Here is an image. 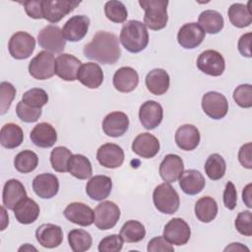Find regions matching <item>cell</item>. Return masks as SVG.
Listing matches in <instances>:
<instances>
[{
  "mask_svg": "<svg viewBox=\"0 0 252 252\" xmlns=\"http://www.w3.org/2000/svg\"><path fill=\"white\" fill-rule=\"evenodd\" d=\"M16 95L15 87L9 82L0 84V114H5L11 106V103Z\"/></svg>",
  "mask_w": 252,
  "mask_h": 252,
  "instance_id": "7dc6e473",
  "label": "cell"
},
{
  "mask_svg": "<svg viewBox=\"0 0 252 252\" xmlns=\"http://www.w3.org/2000/svg\"><path fill=\"white\" fill-rule=\"evenodd\" d=\"M119 39L126 50L131 53H138L147 47L149 32L142 22L131 20L123 25Z\"/></svg>",
  "mask_w": 252,
  "mask_h": 252,
  "instance_id": "7a4b0ae2",
  "label": "cell"
},
{
  "mask_svg": "<svg viewBox=\"0 0 252 252\" xmlns=\"http://www.w3.org/2000/svg\"><path fill=\"white\" fill-rule=\"evenodd\" d=\"M169 75L160 68L151 70L146 76V87L150 93L155 95H161L165 94L169 88Z\"/></svg>",
  "mask_w": 252,
  "mask_h": 252,
  "instance_id": "f546056e",
  "label": "cell"
},
{
  "mask_svg": "<svg viewBox=\"0 0 252 252\" xmlns=\"http://www.w3.org/2000/svg\"><path fill=\"white\" fill-rule=\"evenodd\" d=\"M96 159L106 168H117L124 161V152L118 145L106 143L97 149Z\"/></svg>",
  "mask_w": 252,
  "mask_h": 252,
  "instance_id": "9a60e30c",
  "label": "cell"
},
{
  "mask_svg": "<svg viewBox=\"0 0 252 252\" xmlns=\"http://www.w3.org/2000/svg\"><path fill=\"white\" fill-rule=\"evenodd\" d=\"M162 236L173 245L186 244L191 236V229L189 224L180 218L171 219L163 228Z\"/></svg>",
  "mask_w": 252,
  "mask_h": 252,
  "instance_id": "30bf717a",
  "label": "cell"
},
{
  "mask_svg": "<svg viewBox=\"0 0 252 252\" xmlns=\"http://www.w3.org/2000/svg\"><path fill=\"white\" fill-rule=\"evenodd\" d=\"M38 164L37 155L30 150H25L16 155L14 166L21 173H30L33 171Z\"/></svg>",
  "mask_w": 252,
  "mask_h": 252,
  "instance_id": "f35d334b",
  "label": "cell"
},
{
  "mask_svg": "<svg viewBox=\"0 0 252 252\" xmlns=\"http://www.w3.org/2000/svg\"><path fill=\"white\" fill-rule=\"evenodd\" d=\"M120 218L119 207L111 201H103L94 209V224L100 230L115 226Z\"/></svg>",
  "mask_w": 252,
  "mask_h": 252,
  "instance_id": "52a82bcc",
  "label": "cell"
},
{
  "mask_svg": "<svg viewBox=\"0 0 252 252\" xmlns=\"http://www.w3.org/2000/svg\"><path fill=\"white\" fill-rule=\"evenodd\" d=\"M80 1L42 0L43 19L56 24L80 5Z\"/></svg>",
  "mask_w": 252,
  "mask_h": 252,
  "instance_id": "9c48e42d",
  "label": "cell"
},
{
  "mask_svg": "<svg viewBox=\"0 0 252 252\" xmlns=\"http://www.w3.org/2000/svg\"><path fill=\"white\" fill-rule=\"evenodd\" d=\"M22 250H34V251H36V249L34 248V247H32V246H30L29 244H26L25 246H22L20 249H19V251H22Z\"/></svg>",
  "mask_w": 252,
  "mask_h": 252,
  "instance_id": "680465c9",
  "label": "cell"
},
{
  "mask_svg": "<svg viewBox=\"0 0 252 252\" xmlns=\"http://www.w3.org/2000/svg\"><path fill=\"white\" fill-rule=\"evenodd\" d=\"M68 242L74 252H84L91 248L93 239L88 231L77 228L68 233Z\"/></svg>",
  "mask_w": 252,
  "mask_h": 252,
  "instance_id": "ab89813d",
  "label": "cell"
},
{
  "mask_svg": "<svg viewBox=\"0 0 252 252\" xmlns=\"http://www.w3.org/2000/svg\"><path fill=\"white\" fill-rule=\"evenodd\" d=\"M35 47L34 37L26 32H17L14 33L8 43L10 55L18 60L29 58Z\"/></svg>",
  "mask_w": 252,
  "mask_h": 252,
  "instance_id": "ba28073f",
  "label": "cell"
},
{
  "mask_svg": "<svg viewBox=\"0 0 252 252\" xmlns=\"http://www.w3.org/2000/svg\"><path fill=\"white\" fill-rule=\"evenodd\" d=\"M234 225L236 230L244 235L251 236L252 235V214L250 211L240 212L234 221Z\"/></svg>",
  "mask_w": 252,
  "mask_h": 252,
  "instance_id": "c3c4849f",
  "label": "cell"
},
{
  "mask_svg": "<svg viewBox=\"0 0 252 252\" xmlns=\"http://www.w3.org/2000/svg\"><path fill=\"white\" fill-rule=\"evenodd\" d=\"M111 189V178L106 175H95L92 177L86 185L88 196L94 201H102L106 199L109 196Z\"/></svg>",
  "mask_w": 252,
  "mask_h": 252,
  "instance_id": "4316f807",
  "label": "cell"
},
{
  "mask_svg": "<svg viewBox=\"0 0 252 252\" xmlns=\"http://www.w3.org/2000/svg\"><path fill=\"white\" fill-rule=\"evenodd\" d=\"M37 242L45 248H55L63 241L62 228L53 223H43L35 230Z\"/></svg>",
  "mask_w": 252,
  "mask_h": 252,
  "instance_id": "44dd1931",
  "label": "cell"
},
{
  "mask_svg": "<svg viewBox=\"0 0 252 252\" xmlns=\"http://www.w3.org/2000/svg\"><path fill=\"white\" fill-rule=\"evenodd\" d=\"M139 5L145 11L144 25L153 31H159L165 28L168 16V1L163 0H140Z\"/></svg>",
  "mask_w": 252,
  "mask_h": 252,
  "instance_id": "3957f363",
  "label": "cell"
},
{
  "mask_svg": "<svg viewBox=\"0 0 252 252\" xmlns=\"http://www.w3.org/2000/svg\"><path fill=\"white\" fill-rule=\"evenodd\" d=\"M206 184L203 174L196 169H187L179 177V186L187 195H196L200 193Z\"/></svg>",
  "mask_w": 252,
  "mask_h": 252,
  "instance_id": "1f68e13d",
  "label": "cell"
},
{
  "mask_svg": "<svg viewBox=\"0 0 252 252\" xmlns=\"http://www.w3.org/2000/svg\"><path fill=\"white\" fill-rule=\"evenodd\" d=\"M175 143L181 150L193 151L200 143V132L192 124H184L175 132Z\"/></svg>",
  "mask_w": 252,
  "mask_h": 252,
  "instance_id": "83f0119b",
  "label": "cell"
},
{
  "mask_svg": "<svg viewBox=\"0 0 252 252\" xmlns=\"http://www.w3.org/2000/svg\"><path fill=\"white\" fill-rule=\"evenodd\" d=\"M205 35L206 32L197 23H188L179 29L177 33V41L181 47L193 49L203 42Z\"/></svg>",
  "mask_w": 252,
  "mask_h": 252,
  "instance_id": "e0dca14e",
  "label": "cell"
},
{
  "mask_svg": "<svg viewBox=\"0 0 252 252\" xmlns=\"http://www.w3.org/2000/svg\"><path fill=\"white\" fill-rule=\"evenodd\" d=\"M251 188H252V184L249 183L247 184L242 191V200L245 203V205L248 208H252V201H251Z\"/></svg>",
  "mask_w": 252,
  "mask_h": 252,
  "instance_id": "9f6ffc18",
  "label": "cell"
},
{
  "mask_svg": "<svg viewBox=\"0 0 252 252\" xmlns=\"http://www.w3.org/2000/svg\"><path fill=\"white\" fill-rule=\"evenodd\" d=\"M251 150H252V144L246 143L241 146L238 152V160L240 164L248 169L252 168V155H251Z\"/></svg>",
  "mask_w": 252,
  "mask_h": 252,
  "instance_id": "db71d44e",
  "label": "cell"
},
{
  "mask_svg": "<svg viewBox=\"0 0 252 252\" xmlns=\"http://www.w3.org/2000/svg\"><path fill=\"white\" fill-rule=\"evenodd\" d=\"M197 67L207 75L218 77L223 73L225 62L223 56L219 51L208 49L199 55L197 59Z\"/></svg>",
  "mask_w": 252,
  "mask_h": 252,
  "instance_id": "7c38bea8",
  "label": "cell"
},
{
  "mask_svg": "<svg viewBox=\"0 0 252 252\" xmlns=\"http://www.w3.org/2000/svg\"><path fill=\"white\" fill-rule=\"evenodd\" d=\"M250 2L251 1H249L247 5H244L242 3H233L228 8V19L234 27L242 29L251 25L252 13L250 9Z\"/></svg>",
  "mask_w": 252,
  "mask_h": 252,
  "instance_id": "d6a6232c",
  "label": "cell"
},
{
  "mask_svg": "<svg viewBox=\"0 0 252 252\" xmlns=\"http://www.w3.org/2000/svg\"><path fill=\"white\" fill-rule=\"evenodd\" d=\"M104 14L109 21L116 24L124 23L128 17L125 5L121 1L116 0H110L105 3Z\"/></svg>",
  "mask_w": 252,
  "mask_h": 252,
  "instance_id": "7bdbcfd3",
  "label": "cell"
},
{
  "mask_svg": "<svg viewBox=\"0 0 252 252\" xmlns=\"http://www.w3.org/2000/svg\"><path fill=\"white\" fill-rule=\"evenodd\" d=\"M232 96L237 105L242 108H250L252 106V86L250 84L239 85L234 90Z\"/></svg>",
  "mask_w": 252,
  "mask_h": 252,
  "instance_id": "f6af8a7d",
  "label": "cell"
},
{
  "mask_svg": "<svg viewBox=\"0 0 252 252\" xmlns=\"http://www.w3.org/2000/svg\"><path fill=\"white\" fill-rule=\"evenodd\" d=\"M205 172L212 180H219L223 177L226 169L225 160L219 154H212L205 162Z\"/></svg>",
  "mask_w": 252,
  "mask_h": 252,
  "instance_id": "60d3db41",
  "label": "cell"
},
{
  "mask_svg": "<svg viewBox=\"0 0 252 252\" xmlns=\"http://www.w3.org/2000/svg\"><path fill=\"white\" fill-rule=\"evenodd\" d=\"M251 36H252L251 32L244 33L239 37L238 43H237V48H238V51L240 52V54L242 56L248 57V58H250L252 56V54H251Z\"/></svg>",
  "mask_w": 252,
  "mask_h": 252,
  "instance_id": "11a10c76",
  "label": "cell"
},
{
  "mask_svg": "<svg viewBox=\"0 0 252 252\" xmlns=\"http://www.w3.org/2000/svg\"><path fill=\"white\" fill-rule=\"evenodd\" d=\"M37 41L40 47L51 53H61L66 45L62 30L54 25H48L40 30Z\"/></svg>",
  "mask_w": 252,
  "mask_h": 252,
  "instance_id": "8992f818",
  "label": "cell"
},
{
  "mask_svg": "<svg viewBox=\"0 0 252 252\" xmlns=\"http://www.w3.org/2000/svg\"><path fill=\"white\" fill-rule=\"evenodd\" d=\"M16 113L20 120L27 123H32L38 120L42 111H41V108L32 107L26 104L23 100H21L18 102L16 106Z\"/></svg>",
  "mask_w": 252,
  "mask_h": 252,
  "instance_id": "bcb514c9",
  "label": "cell"
},
{
  "mask_svg": "<svg viewBox=\"0 0 252 252\" xmlns=\"http://www.w3.org/2000/svg\"><path fill=\"white\" fill-rule=\"evenodd\" d=\"M132 151L141 158H152L159 151V142L150 133H141L134 139Z\"/></svg>",
  "mask_w": 252,
  "mask_h": 252,
  "instance_id": "603a6c76",
  "label": "cell"
},
{
  "mask_svg": "<svg viewBox=\"0 0 252 252\" xmlns=\"http://www.w3.org/2000/svg\"><path fill=\"white\" fill-rule=\"evenodd\" d=\"M30 138L36 147L50 148L57 141V132L51 124L41 122L33 127L31 131Z\"/></svg>",
  "mask_w": 252,
  "mask_h": 252,
  "instance_id": "484cf974",
  "label": "cell"
},
{
  "mask_svg": "<svg viewBox=\"0 0 252 252\" xmlns=\"http://www.w3.org/2000/svg\"><path fill=\"white\" fill-rule=\"evenodd\" d=\"M27 197V192L21 181L18 179H9L3 187V206L8 210H14L16 205Z\"/></svg>",
  "mask_w": 252,
  "mask_h": 252,
  "instance_id": "f1b7e54d",
  "label": "cell"
},
{
  "mask_svg": "<svg viewBox=\"0 0 252 252\" xmlns=\"http://www.w3.org/2000/svg\"><path fill=\"white\" fill-rule=\"evenodd\" d=\"M32 189L38 197L51 199L58 193L59 180L52 173L38 174L32 180Z\"/></svg>",
  "mask_w": 252,
  "mask_h": 252,
  "instance_id": "ffe728a7",
  "label": "cell"
},
{
  "mask_svg": "<svg viewBox=\"0 0 252 252\" xmlns=\"http://www.w3.org/2000/svg\"><path fill=\"white\" fill-rule=\"evenodd\" d=\"M77 80L89 89H97L103 82V72L94 62H88L80 67Z\"/></svg>",
  "mask_w": 252,
  "mask_h": 252,
  "instance_id": "d4e9b609",
  "label": "cell"
},
{
  "mask_svg": "<svg viewBox=\"0 0 252 252\" xmlns=\"http://www.w3.org/2000/svg\"><path fill=\"white\" fill-rule=\"evenodd\" d=\"M202 108L209 117L219 120L226 115L228 101L220 93L208 92L202 97Z\"/></svg>",
  "mask_w": 252,
  "mask_h": 252,
  "instance_id": "8fae6325",
  "label": "cell"
},
{
  "mask_svg": "<svg viewBox=\"0 0 252 252\" xmlns=\"http://www.w3.org/2000/svg\"><path fill=\"white\" fill-rule=\"evenodd\" d=\"M16 220L22 224H30L36 220L39 216V206L31 198H24L14 208Z\"/></svg>",
  "mask_w": 252,
  "mask_h": 252,
  "instance_id": "4dcf8cb0",
  "label": "cell"
},
{
  "mask_svg": "<svg viewBox=\"0 0 252 252\" xmlns=\"http://www.w3.org/2000/svg\"><path fill=\"white\" fill-rule=\"evenodd\" d=\"M27 15L32 19H43L42 0H29L22 3Z\"/></svg>",
  "mask_w": 252,
  "mask_h": 252,
  "instance_id": "816d5d0a",
  "label": "cell"
},
{
  "mask_svg": "<svg viewBox=\"0 0 252 252\" xmlns=\"http://www.w3.org/2000/svg\"><path fill=\"white\" fill-rule=\"evenodd\" d=\"M162 117V106L155 100H147L140 107V122L147 130H153L158 127L161 123Z\"/></svg>",
  "mask_w": 252,
  "mask_h": 252,
  "instance_id": "ac0fdd59",
  "label": "cell"
},
{
  "mask_svg": "<svg viewBox=\"0 0 252 252\" xmlns=\"http://www.w3.org/2000/svg\"><path fill=\"white\" fill-rule=\"evenodd\" d=\"M24 141L22 128L15 123H7L0 130V143L6 149H15Z\"/></svg>",
  "mask_w": 252,
  "mask_h": 252,
  "instance_id": "836d02e7",
  "label": "cell"
},
{
  "mask_svg": "<svg viewBox=\"0 0 252 252\" xmlns=\"http://www.w3.org/2000/svg\"><path fill=\"white\" fill-rule=\"evenodd\" d=\"M154 205L162 214L172 215L177 212L180 199L176 190L167 182L158 185L153 193Z\"/></svg>",
  "mask_w": 252,
  "mask_h": 252,
  "instance_id": "277c9868",
  "label": "cell"
},
{
  "mask_svg": "<svg viewBox=\"0 0 252 252\" xmlns=\"http://www.w3.org/2000/svg\"><path fill=\"white\" fill-rule=\"evenodd\" d=\"M90 19L85 15L71 17L63 26L62 33L66 40L76 42L85 37L89 31Z\"/></svg>",
  "mask_w": 252,
  "mask_h": 252,
  "instance_id": "2e32d148",
  "label": "cell"
},
{
  "mask_svg": "<svg viewBox=\"0 0 252 252\" xmlns=\"http://www.w3.org/2000/svg\"><path fill=\"white\" fill-rule=\"evenodd\" d=\"M123 247V239L120 234H111L102 238L98 244L99 252H119Z\"/></svg>",
  "mask_w": 252,
  "mask_h": 252,
  "instance_id": "681fc988",
  "label": "cell"
},
{
  "mask_svg": "<svg viewBox=\"0 0 252 252\" xmlns=\"http://www.w3.org/2000/svg\"><path fill=\"white\" fill-rule=\"evenodd\" d=\"M120 236L123 241L128 243L139 242L146 236V228L142 222L130 220L122 225L120 229Z\"/></svg>",
  "mask_w": 252,
  "mask_h": 252,
  "instance_id": "74e56055",
  "label": "cell"
},
{
  "mask_svg": "<svg viewBox=\"0 0 252 252\" xmlns=\"http://www.w3.org/2000/svg\"><path fill=\"white\" fill-rule=\"evenodd\" d=\"M81 66L82 62L77 57L68 53H62L55 59V74L64 81L73 82L77 80Z\"/></svg>",
  "mask_w": 252,
  "mask_h": 252,
  "instance_id": "4fadbf2b",
  "label": "cell"
},
{
  "mask_svg": "<svg viewBox=\"0 0 252 252\" xmlns=\"http://www.w3.org/2000/svg\"><path fill=\"white\" fill-rule=\"evenodd\" d=\"M184 171L182 158L174 154H168L159 164V175L167 183L175 182Z\"/></svg>",
  "mask_w": 252,
  "mask_h": 252,
  "instance_id": "7402d4cb",
  "label": "cell"
},
{
  "mask_svg": "<svg viewBox=\"0 0 252 252\" xmlns=\"http://www.w3.org/2000/svg\"><path fill=\"white\" fill-rule=\"evenodd\" d=\"M63 214L69 221L81 226H89L94 222V211L81 202L70 203Z\"/></svg>",
  "mask_w": 252,
  "mask_h": 252,
  "instance_id": "5bb4252c",
  "label": "cell"
},
{
  "mask_svg": "<svg viewBox=\"0 0 252 252\" xmlns=\"http://www.w3.org/2000/svg\"><path fill=\"white\" fill-rule=\"evenodd\" d=\"M84 54L87 58L102 64H114L121 55L118 37L112 32L98 31L85 45Z\"/></svg>",
  "mask_w": 252,
  "mask_h": 252,
  "instance_id": "6da1fadb",
  "label": "cell"
},
{
  "mask_svg": "<svg viewBox=\"0 0 252 252\" xmlns=\"http://www.w3.org/2000/svg\"><path fill=\"white\" fill-rule=\"evenodd\" d=\"M147 250L149 252H173L174 248L163 236H157L149 241Z\"/></svg>",
  "mask_w": 252,
  "mask_h": 252,
  "instance_id": "f907efd6",
  "label": "cell"
},
{
  "mask_svg": "<svg viewBox=\"0 0 252 252\" xmlns=\"http://www.w3.org/2000/svg\"><path fill=\"white\" fill-rule=\"evenodd\" d=\"M222 199H223V204L225 208H227L228 210H233L236 207L237 192L234 184L231 181H228L225 184Z\"/></svg>",
  "mask_w": 252,
  "mask_h": 252,
  "instance_id": "f5cc1de1",
  "label": "cell"
},
{
  "mask_svg": "<svg viewBox=\"0 0 252 252\" xmlns=\"http://www.w3.org/2000/svg\"><path fill=\"white\" fill-rule=\"evenodd\" d=\"M68 172L78 179H88L93 174L92 163L83 155H72L68 161Z\"/></svg>",
  "mask_w": 252,
  "mask_h": 252,
  "instance_id": "e575fe53",
  "label": "cell"
},
{
  "mask_svg": "<svg viewBox=\"0 0 252 252\" xmlns=\"http://www.w3.org/2000/svg\"><path fill=\"white\" fill-rule=\"evenodd\" d=\"M196 218L205 223L212 221L218 215V204L216 200L210 196L200 198L194 208Z\"/></svg>",
  "mask_w": 252,
  "mask_h": 252,
  "instance_id": "8d00e7d4",
  "label": "cell"
},
{
  "mask_svg": "<svg viewBox=\"0 0 252 252\" xmlns=\"http://www.w3.org/2000/svg\"><path fill=\"white\" fill-rule=\"evenodd\" d=\"M22 100L32 107L41 108L47 103L48 94L44 90L40 88H32L24 93Z\"/></svg>",
  "mask_w": 252,
  "mask_h": 252,
  "instance_id": "ee69618b",
  "label": "cell"
},
{
  "mask_svg": "<svg viewBox=\"0 0 252 252\" xmlns=\"http://www.w3.org/2000/svg\"><path fill=\"white\" fill-rule=\"evenodd\" d=\"M198 25L207 33H219L223 28L222 16L215 10H205L198 18Z\"/></svg>",
  "mask_w": 252,
  "mask_h": 252,
  "instance_id": "d590c367",
  "label": "cell"
},
{
  "mask_svg": "<svg viewBox=\"0 0 252 252\" xmlns=\"http://www.w3.org/2000/svg\"><path fill=\"white\" fill-rule=\"evenodd\" d=\"M139 84V75L132 67H121L113 75V87L120 93H130Z\"/></svg>",
  "mask_w": 252,
  "mask_h": 252,
  "instance_id": "cb8c5ba5",
  "label": "cell"
},
{
  "mask_svg": "<svg viewBox=\"0 0 252 252\" xmlns=\"http://www.w3.org/2000/svg\"><path fill=\"white\" fill-rule=\"evenodd\" d=\"M129 128V118L121 111H113L107 114L102 121V130L108 137L118 138L123 136Z\"/></svg>",
  "mask_w": 252,
  "mask_h": 252,
  "instance_id": "d6986e66",
  "label": "cell"
},
{
  "mask_svg": "<svg viewBox=\"0 0 252 252\" xmlns=\"http://www.w3.org/2000/svg\"><path fill=\"white\" fill-rule=\"evenodd\" d=\"M72 157L71 151L63 146L54 148L50 154V163L57 172L68 171V161Z\"/></svg>",
  "mask_w": 252,
  "mask_h": 252,
  "instance_id": "b9f144b4",
  "label": "cell"
},
{
  "mask_svg": "<svg viewBox=\"0 0 252 252\" xmlns=\"http://www.w3.org/2000/svg\"><path fill=\"white\" fill-rule=\"evenodd\" d=\"M29 73L36 80H47L55 74V58L46 50L38 52L29 64Z\"/></svg>",
  "mask_w": 252,
  "mask_h": 252,
  "instance_id": "5b68a950",
  "label": "cell"
},
{
  "mask_svg": "<svg viewBox=\"0 0 252 252\" xmlns=\"http://www.w3.org/2000/svg\"><path fill=\"white\" fill-rule=\"evenodd\" d=\"M246 250L247 252H249V249L242 245L241 243H238V242H234V243H231L230 245H228L227 247L224 248V251H244Z\"/></svg>",
  "mask_w": 252,
  "mask_h": 252,
  "instance_id": "6f0895ef",
  "label": "cell"
}]
</instances>
